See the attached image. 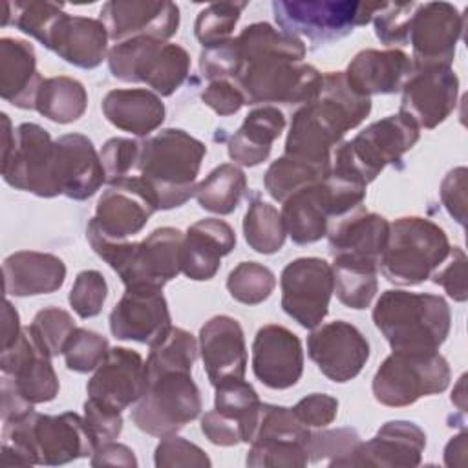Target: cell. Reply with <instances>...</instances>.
Returning <instances> with one entry per match:
<instances>
[{
  "label": "cell",
  "mask_w": 468,
  "mask_h": 468,
  "mask_svg": "<svg viewBox=\"0 0 468 468\" xmlns=\"http://www.w3.org/2000/svg\"><path fill=\"white\" fill-rule=\"evenodd\" d=\"M95 448L97 441L86 420L73 411L60 415L31 411L4 422L2 430L4 466H57L88 457Z\"/></svg>",
  "instance_id": "cell-3"
},
{
  "label": "cell",
  "mask_w": 468,
  "mask_h": 468,
  "mask_svg": "<svg viewBox=\"0 0 468 468\" xmlns=\"http://www.w3.org/2000/svg\"><path fill=\"white\" fill-rule=\"evenodd\" d=\"M4 289L11 296H38L58 291L66 280L64 261L49 252L18 250L4 260Z\"/></svg>",
  "instance_id": "cell-33"
},
{
  "label": "cell",
  "mask_w": 468,
  "mask_h": 468,
  "mask_svg": "<svg viewBox=\"0 0 468 468\" xmlns=\"http://www.w3.org/2000/svg\"><path fill=\"white\" fill-rule=\"evenodd\" d=\"M380 2H335V0H303V2H272V13L282 31L303 35L314 46L340 40L353 33L355 27L371 22Z\"/></svg>",
  "instance_id": "cell-13"
},
{
  "label": "cell",
  "mask_w": 468,
  "mask_h": 468,
  "mask_svg": "<svg viewBox=\"0 0 468 468\" xmlns=\"http://www.w3.org/2000/svg\"><path fill=\"white\" fill-rule=\"evenodd\" d=\"M55 176L60 196L75 201L91 197L106 181V172L91 139L66 133L55 141Z\"/></svg>",
  "instance_id": "cell-26"
},
{
  "label": "cell",
  "mask_w": 468,
  "mask_h": 468,
  "mask_svg": "<svg viewBox=\"0 0 468 468\" xmlns=\"http://www.w3.org/2000/svg\"><path fill=\"white\" fill-rule=\"evenodd\" d=\"M207 146L179 128H165L141 141L137 170L155 196L159 210L181 207L196 194Z\"/></svg>",
  "instance_id": "cell-5"
},
{
  "label": "cell",
  "mask_w": 468,
  "mask_h": 468,
  "mask_svg": "<svg viewBox=\"0 0 468 468\" xmlns=\"http://www.w3.org/2000/svg\"><path fill=\"white\" fill-rule=\"evenodd\" d=\"M360 442V435L353 428L324 430L311 433L309 461L320 463L327 459L329 466H351V461Z\"/></svg>",
  "instance_id": "cell-47"
},
{
  "label": "cell",
  "mask_w": 468,
  "mask_h": 468,
  "mask_svg": "<svg viewBox=\"0 0 468 468\" xmlns=\"http://www.w3.org/2000/svg\"><path fill=\"white\" fill-rule=\"evenodd\" d=\"M280 287L282 309L302 327L314 329L329 311L333 269L322 258H296L283 267Z\"/></svg>",
  "instance_id": "cell-17"
},
{
  "label": "cell",
  "mask_w": 468,
  "mask_h": 468,
  "mask_svg": "<svg viewBox=\"0 0 468 468\" xmlns=\"http://www.w3.org/2000/svg\"><path fill=\"white\" fill-rule=\"evenodd\" d=\"M154 463L157 468L165 466H210L208 455L194 442L174 435L161 437L155 448Z\"/></svg>",
  "instance_id": "cell-53"
},
{
  "label": "cell",
  "mask_w": 468,
  "mask_h": 468,
  "mask_svg": "<svg viewBox=\"0 0 468 468\" xmlns=\"http://www.w3.org/2000/svg\"><path fill=\"white\" fill-rule=\"evenodd\" d=\"M413 71V60L400 49H364L353 57L346 73L355 91L371 95L397 93Z\"/></svg>",
  "instance_id": "cell-32"
},
{
  "label": "cell",
  "mask_w": 468,
  "mask_h": 468,
  "mask_svg": "<svg viewBox=\"0 0 468 468\" xmlns=\"http://www.w3.org/2000/svg\"><path fill=\"white\" fill-rule=\"evenodd\" d=\"M241 58L234 38L203 48L199 55V71L208 80L229 79L234 80L239 73Z\"/></svg>",
  "instance_id": "cell-52"
},
{
  "label": "cell",
  "mask_w": 468,
  "mask_h": 468,
  "mask_svg": "<svg viewBox=\"0 0 468 468\" xmlns=\"http://www.w3.org/2000/svg\"><path fill=\"white\" fill-rule=\"evenodd\" d=\"M333 282L336 298L351 309H366L377 294L378 263L333 258Z\"/></svg>",
  "instance_id": "cell-39"
},
{
  "label": "cell",
  "mask_w": 468,
  "mask_h": 468,
  "mask_svg": "<svg viewBox=\"0 0 468 468\" xmlns=\"http://www.w3.org/2000/svg\"><path fill=\"white\" fill-rule=\"evenodd\" d=\"M4 181L38 197L60 196L55 176V141L35 122H22L15 130V144L2 157Z\"/></svg>",
  "instance_id": "cell-15"
},
{
  "label": "cell",
  "mask_w": 468,
  "mask_h": 468,
  "mask_svg": "<svg viewBox=\"0 0 468 468\" xmlns=\"http://www.w3.org/2000/svg\"><path fill=\"white\" fill-rule=\"evenodd\" d=\"M141 143L126 137H112L102 144L101 161L106 172V181L113 183L128 176L132 168H137Z\"/></svg>",
  "instance_id": "cell-54"
},
{
  "label": "cell",
  "mask_w": 468,
  "mask_h": 468,
  "mask_svg": "<svg viewBox=\"0 0 468 468\" xmlns=\"http://www.w3.org/2000/svg\"><path fill=\"white\" fill-rule=\"evenodd\" d=\"M245 7L247 2H216L207 5L197 13L194 24L196 38L203 48L229 40Z\"/></svg>",
  "instance_id": "cell-46"
},
{
  "label": "cell",
  "mask_w": 468,
  "mask_h": 468,
  "mask_svg": "<svg viewBox=\"0 0 468 468\" xmlns=\"http://www.w3.org/2000/svg\"><path fill=\"white\" fill-rule=\"evenodd\" d=\"M197 351L199 349L194 335L181 327L170 325L157 340L150 344V353L144 362L146 377H154L166 371L192 373Z\"/></svg>",
  "instance_id": "cell-41"
},
{
  "label": "cell",
  "mask_w": 468,
  "mask_h": 468,
  "mask_svg": "<svg viewBox=\"0 0 468 468\" xmlns=\"http://www.w3.org/2000/svg\"><path fill=\"white\" fill-rule=\"evenodd\" d=\"M201 431L216 446H236L243 442L241 426L216 410L207 411L201 417Z\"/></svg>",
  "instance_id": "cell-59"
},
{
  "label": "cell",
  "mask_w": 468,
  "mask_h": 468,
  "mask_svg": "<svg viewBox=\"0 0 468 468\" xmlns=\"http://www.w3.org/2000/svg\"><path fill=\"white\" fill-rule=\"evenodd\" d=\"M419 141V126L404 113L371 122L353 139L335 146L331 172L369 185L388 165H397Z\"/></svg>",
  "instance_id": "cell-6"
},
{
  "label": "cell",
  "mask_w": 468,
  "mask_h": 468,
  "mask_svg": "<svg viewBox=\"0 0 468 468\" xmlns=\"http://www.w3.org/2000/svg\"><path fill=\"white\" fill-rule=\"evenodd\" d=\"M247 190V177L232 163L216 166L201 183L196 185V199L201 208L225 216L236 210Z\"/></svg>",
  "instance_id": "cell-40"
},
{
  "label": "cell",
  "mask_w": 468,
  "mask_h": 468,
  "mask_svg": "<svg viewBox=\"0 0 468 468\" xmlns=\"http://www.w3.org/2000/svg\"><path fill=\"white\" fill-rule=\"evenodd\" d=\"M311 431L292 408L261 402L258 424L250 439L247 466H305L309 463Z\"/></svg>",
  "instance_id": "cell-14"
},
{
  "label": "cell",
  "mask_w": 468,
  "mask_h": 468,
  "mask_svg": "<svg viewBox=\"0 0 468 468\" xmlns=\"http://www.w3.org/2000/svg\"><path fill=\"white\" fill-rule=\"evenodd\" d=\"M417 2H380L373 15L375 35L386 46L408 44L410 22Z\"/></svg>",
  "instance_id": "cell-50"
},
{
  "label": "cell",
  "mask_w": 468,
  "mask_h": 468,
  "mask_svg": "<svg viewBox=\"0 0 468 468\" xmlns=\"http://www.w3.org/2000/svg\"><path fill=\"white\" fill-rule=\"evenodd\" d=\"M199 353L210 384L243 378L247 371V346L239 322L227 314L212 316L199 331Z\"/></svg>",
  "instance_id": "cell-27"
},
{
  "label": "cell",
  "mask_w": 468,
  "mask_h": 468,
  "mask_svg": "<svg viewBox=\"0 0 468 468\" xmlns=\"http://www.w3.org/2000/svg\"><path fill=\"white\" fill-rule=\"evenodd\" d=\"M104 117L119 130L146 137L165 121L161 97L144 88L112 90L102 99Z\"/></svg>",
  "instance_id": "cell-35"
},
{
  "label": "cell",
  "mask_w": 468,
  "mask_h": 468,
  "mask_svg": "<svg viewBox=\"0 0 468 468\" xmlns=\"http://www.w3.org/2000/svg\"><path fill=\"white\" fill-rule=\"evenodd\" d=\"M464 15L450 2L417 4L408 33L413 64L452 66L457 42L463 35Z\"/></svg>",
  "instance_id": "cell-19"
},
{
  "label": "cell",
  "mask_w": 468,
  "mask_h": 468,
  "mask_svg": "<svg viewBox=\"0 0 468 468\" xmlns=\"http://www.w3.org/2000/svg\"><path fill=\"white\" fill-rule=\"evenodd\" d=\"M2 369V420L20 419L35 404L49 402L58 395V377L51 356L35 342L27 327L0 353Z\"/></svg>",
  "instance_id": "cell-7"
},
{
  "label": "cell",
  "mask_w": 468,
  "mask_h": 468,
  "mask_svg": "<svg viewBox=\"0 0 468 468\" xmlns=\"http://www.w3.org/2000/svg\"><path fill=\"white\" fill-rule=\"evenodd\" d=\"M285 128V115L272 104L254 108L247 113L239 130L229 141V157L241 166L263 163L272 143Z\"/></svg>",
  "instance_id": "cell-36"
},
{
  "label": "cell",
  "mask_w": 468,
  "mask_h": 468,
  "mask_svg": "<svg viewBox=\"0 0 468 468\" xmlns=\"http://www.w3.org/2000/svg\"><path fill=\"white\" fill-rule=\"evenodd\" d=\"M108 296V283L99 271H82L77 274L69 291V305L80 318H93L102 311Z\"/></svg>",
  "instance_id": "cell-51"
},
{
  "label": "cell",
  "mask_w": 468,
  "mask_h": 468,
  "mask_svg": "<svg viewBox=\"0 0 468 468\" xmlns=\"http://www.w3.org/2000/svg\"><path fill=\"white\" fill-rule=\"evenodd\" d=\"M292 411L307 428H324L336 419L338 400L327 393H311L298 400Z\"/></svg>",
  "instance_id": "cell-57"
},
{
  "label": "cell",
  "mask_w": 468,
  "mask_h": 468,
  "mask_svg": "<svg viewBox=\"0 0 468 468\" xmlns=\"http://www.w3.org/2000/svg\"><path fill=\"white\" fill-rule=\"evenodd\" d=\"M22 333L20 318L16 309L11 305L9 300L4 302V313H2V349L9 347Z\"/></svg>",
  "instance_id": "cell-62"
},
{
  "label": "cell",
  "mask_w": 468,
  "mask_h": 468,
  "mask_svg": "<svg viewBox=\"0 0 468 468\" xmlns=\"http://www.w3.org/2000/svg\"><path fill=\"white\" fill-rule=\"evenodd\" d=\"M4 9H5V15L2 18V26H7L11 16V22L16 29L33 37L42 46L53 24L64 11L60 4L42 2V0H18V2H13L11 5L9 2H5Z\"/></svg>",
  "instance_id": "cell-44"
},
{
  "label": "cell",
  "mask_w": 468,
  "mask_h": 468,
  "mask_svg": "<svg viewBox=\"0 0 468 468\" xmlns=\"http://www.w3.org/2000/svg\"><path fill=\"white\" fill-rule=\"evenodd\" d=\"M183 232L174 227H159L143 241H133L130 254L117 272L121 282L130 285L163 287L181 272Z\"/></svg>",
  "instance_id": "cell-21"
},
{
  "label": "cell",
  "mask_w": 468,
  "mask_h": 468,
  "mask_svg": "<svg viewBox=\"0 0 468 468\" xmlns=\"http://www.w3.org/2000/svg\"><path fill=\"white\" fill-rule=\"evenodd\" d=\"M146 388L143 356L128 347H113L97 366L86 389L88 399L122 411L135 404Z\"/></svg>",
  "instance_id": "cell-25"
},
{
  "label": "cell",
  "mask_w": 468,
  "mask_h": 468,
  "mask_svg": "<svg viewBox=\"0 0 468 468\" xmlns=\"http://www.w3.org/2000/svg\"><path fill=\"white\" fill-rule=\"evenodd\" d=\"M27 329L35 342L53 358L64 351L69 335L75 331V322L68 311L51 305L38 311Z\"/></svg>",
  "instance_id": "cell-48"
},
{
  "label": "cell",
  "mask_w": 468,
  "mask_h": 468,
  "mask_svg": "<svg viewBox=\"0 0 468 468\" xmlns=\"http://www.w3.org/2000/svg\"><path fill=\"white\" fill-rule=\"evenodd\" d=\"M84 420L97 441V446L102 442L115 441L122 431L121 411L106 408L91 399L84 402Z\"/></svg>",
  "instance_id": "cell-56"
},
{
  "label": "cell",
  "mask_w": 468,
  "mask_h": 468,
  "mask_svg": "<svg viewBox=\"0 0 468 468\" xmlns=\"http://www.w3.org/2000/svg\"><path fill=\"white\" fill-rule=\"evenodd\" d=\"M236 247L234 229L218 218H205L188 227L181 247V272L196 282L216 276L221 258Z\"/></svg>",
  "instance_id": "cell-31"
},
{
  "label": "cell",
  "mask_w": 468,
  "mask_h": 468,
  "mask_svg": "<svg viewBox=\"0 0 468 468\" xmlns=\"http://www.w3.org/2000/svg\"><path fill=\"white\" fill-rule=\"evenodd\" d=\"M389 234V221L364 207L335 219L327 229L329 252L333 258H349L378 263Z\"/></svg>",
  "instance_id": "cell-30"
},
{
  "label": "cell",
  "mask_w": 468,
  "mask_h": 468,
  "mask_svg": "<svg viewBox=\"0 0 468 468\" xmlns=\"http://www.w3.org/2000/svg\"><path fill=\"white\" fill-rule=\"evenodd\" d=\"M373 324L393 351L430 353L448 338L452 313L439 294L389 289L375 303Z\"/></svg>",
  "instance_id": "cell-4"
},
{
  "label": "cell",
  "mask_w": 468,
  "mask_h": 468,
  "mask_svg": "<svg viewBox=\"0 0 468 468\" xmlns=\"http://www.w3.org/2000/svg\"><path fill=\"white\" fill-rule=\"evenodd\" d=\"M163 287L130 285L110 313V331L119 340L152 344L172 324Z\"/></svg>",
  "instance_id": "cell-23"
},
{
  "label": "cell",
  "mask_w": 468,
  "mask_h": 468,
  "mask_svg": "<svg viewBox=\"0 0 468 468\" xmlns=\"http://www.w3.org/2000/svg\"><path fill=\"white\" fill-rule=\"evenodd\" d=\"M86 106L88 93L82 82L66 75L44 79L35 97V110L58 124H68L80 119Z\"/></svg>",
  "instance_id": "cell-37"
},
{
  "label": "cell",
  "mask_w": 468,
  "mask_h": 468,
  "mask_svg": "<svg viewBox=\"0 0 468 468\" xmlns=\"http://www.w3.org/2000/svg\"><path fill=\"white\" fill-rule=\"evenodd\" d=\"M309 358L333 382L355 378L369 358V342L346 320L316 325L307 336Z\"/></svg>",
  "instance_id": "cell-20"
},
{
  "label": "cell",
  "mask_w": 468,
  "mask_h": 468,
  "mask_svg": "<svg viewBox=\"0 0 468 468\" xmlns=\"http://www.w3.org/2000/svg\"><path fill=\"white\" fill-rule=\"evenodd\" d=\"M441 199L450 216L464 225L466 219V168L459 166L442 179Z\"/></svg>",
  "instance_id": "cell-60"
},
{
  "label": "cell",
  "mask_w": 468,
  "mask_h": 468,
  "mask_svg": "<svg viewBox=\"0 0 468 468\" xmlns=\"http://www.w3.org/2000/svg\"><path fill=\"white\" fill-rule=\"evenodd\" d=\"M371 112V99L351 88L344 71L322 73L318 95L302 104L291 119L285 154L316 163H331V152L342 137Z\"/></svg>",
  "instance_id": "cell-2"
},
{
  "label": "cell",
  "mask_w": 468,
  "mask_h": 468,
  "mask_svg": "<svg viewBox=\"0 0 468 468\" xmlns=\"http://www.w3.org/2000/svg\"><path fill=\"white\" fill-rule=\"evenodd\" d=\"M110 73L124 82H144L161 97L172 95L188 77L190 55L179 44L135 37L108 49Z\"/></svg>",
  "instance_id": "cell-10"
},
{
  "label": "cell",
  "mask_w": 468,
  "mask_h": 468,
  "mask_svg": "<svg viewBox=\"0 0 468 468\" xmlns=\"http://www.w3.org/2000/svg\"><path fill=\"white\" fill-rule=\"evenodd\" d=\"M99 20L115 44L135 37L166 42L177 33L179 7L174 2L110 0L102 5Z\"/></svg>",
  "instance_id": "cell-22"
},
{
  "label": "cell",
  "mask_w": 468,
  "mask_h": 468,
  "mask_svg": "<svg viewBox=\"0 0 468 468\" xmlns=\"http://www.w3.org/2000/svg\"><path fill=\"white\" fill-rule=\"evenodd\" d=\"M108 351L110 346L102 335L86 327H75L64 346L62 355L68 369L77 373H90L97 369Z\"/></svg>",
  "instance_id": "cell-49"
},
{
  "label": "cell",
  "mask_w": 468,
  "mask_h": 468,
  "mask_svg": "<svg viewBox=\"0 0 468 468\" xmlns=\"http://www.w3.org/2000/svg\"><path fill=\"white\" fill-rule=\"evenodd\" d=\"M466 263L468 258L464 250L459 247H452L448 258L430 276L433 278V283L441 285L455 302H464L468 298Z\"/></svg>",
  "instance_id": "cell-55"
},
{
  "label": "cell",
  "mask_w": 468,
  "mask_h": 468,
  "mask_svg": "<svg viewBox=\"0 0 468 468\" xmlns=\"http://www.w3.org/2000/svg\"><path fill=\"white\" fill-rule=\"evenodd\" d=\"M37 55L29 42L4 37L0 40V97L22 110H35L42 84Z\"/></svg>",
  "instance_id": "cell-34"
},
{
  "label": "cell",
  "mask_w": 468,
  "mask_h": 468,
  "mask_svg": "<svg viewBox=\"0 0 468 468\" xmlns=\"http://www.w3.org/2000/svg\"><path fill=\"white\" fill-rule=\"evenodd\" d=\"M366 185L329 172L324 181L291 194L283 201L282 219L298 245H309L327 234L329 223L362 207Z\"/></svg>",
  "instance_id": "cell-9"
},
{
  "label": "cell",
  "mask_w": 468,
  "mask_h": 468,
  "mask_svg": "<svg viewBox=\"0 0 468 468\" xmlns=\"http://www.w3.org/2000/svg\"><path fill=\"white\" fill-rule=\"evenodd\" d=\"M450 249L448 236L437 223L404 216L389 223L378 267L384 278L395 285H419L448 258Z\"/></svg>",
  "instance_id": "cell-8"
},
{
  "label": "cell",
  "mask_w": 468,
  "mask_h": 468,
  "mask_svg": "<svg viewBox=\"0 0 468 468\" xmlns=\"http://www.w3.org/2000/svg\"><path fill=\"white\" fill-rule=\"evenodd\" d=\"M400 91L399 112L419 128L433 130L455 110L459 79L446 64H413V71Z\"/></svg>",
  "instance_id": "cell-18"
},
{
  "label": "cell",
  "mask_w": 468,
  "mask_h": 468,
  "mask_svg": "<svg viewBox=\"0 0 468 468\" xmlns=\"http://www.w3.org/2000/svg\"><path fill=\"white\" fill-rule=\"evenodd\" d=\"M155 210H159L157 201L146 181L141 176H126L102 192L88 229L106 239L126 241L144 229Z\"/></svg>",
  "instance_id": "cell-16"
},
{
  "label": "cell",
  "mask_w": 468,
  "mask_h": 468,
  "mask_svg": "<svg viewBox=\"0 0 468 468\" xmlns=\"http://www.w3.org/2000/svg\"><path fill=\"white\" fill-rule=\"evenodd\" d=\"M448 384L450 366L439 351H393L377 369L371 388L377 402L402 408L420 397L442 393Z\"/></svg>",
  "instance_id": "cell-12"
},
{
  "label": "cell",
  "mask_w": 468,
  "mask_h": 468,
  "mask_svg": "<svg viewBox=\"0 0 468 468\" xmlns=\"http://www.w3.org/2000/svg\"><path fill=\"white\" fill-rule=\"evenodd\" d=\"M243 234L249 247L260 254H274L285 243V225L282 212L258 196L252 197L243 218Z\"/></svg>",
  "instance_id": "cell-42"
},
{
  "label": "cell",
  "mask_w": 468,
  "mask_h": 468,
  "mask_svg": "<svg viewBox=\"0 0 468 468\" xmlns=\"http://www.w3.org/2000/svg\"><path fill=\"white\" fill-rule=\"evenodd\" d=\"M201 406V393L192 373L166 371L146 377V388L132 410V420L148 435L166 437L194 420Z\"/></svg>",
  "instance_id": "cell-11"
},
{
  "label": "cell",
  "mask_w": 468,
  "mask_h": 468,
  "mask_svg": "<svg viewBox=\"0 0 468 468\" xmlns=\"http://www.w3.org/2000/svg\"><path fill=\"white\" fill-rule=\"evenodd\" d=\"M91 466H126V468H135L137 459L133 452L126 444L119 442H102L95 448L91 453Z\"/></svg>",
  "instance_id": "cell-61"
},
{
  "label": "cell",
  "mask_w": 468,
  "mask_h": 468,
  "mask_svg": "<svg viewBox=\"0 0 468 468\" xmlns=\"http://www.w3.org/2000/svg\"><path fill=\"white\" fill-rule=\"evenodd\" d=\"M261 400L256 389L245 382V378H234L216 386L214 410L221 415L236 420L243 430V442H250L258 417H260Z\"/></svg>",
  "instance_id": "cell-43"
},
{
  "label": "cell",
  "mask_w": 468,
  "mask_h": 468,
  "mask_svg": "<svg viewBox=\"0 0 468 468\" xmlns=\"http://www.w3.org/2000/svg\"><path fill=\"white\" fill-rule=\"evenodd\" d=\"M331 172V163H316L300 155L283 154L265 172L263 185L276 201H285L296 190L324 181Z\"/></svg>",
  "instance_id": "cell-38"
},
{
  "label": "cell",
  "mask_w": 468,
  "mask_h": 468,
  "mask_svg": "<svg viewBox=\"0 0 468 468\" xmlns=\"http://www.w3.org/2000/svg\"><path fill=\"white\" fill-rule=\"evenodd\" d=\"M201 101L218 115H232L245 104V97L234 80L219 79L210 80L201 91Z\"/></svg>",
  "instance_id": "cell-58"
},
{
  "label": "cell",
  "mask_w": 468,
  "mask_h": 468,
  "mask_svg": "<svg viewBox=\"0 0 468 468\" xmlns=\"http://www.w3.org/2000/svg\"><path fill=\"white\" fill-rule=\"evenodd\" d=\"M426 433L410 420H388L373 439L360 442L351 466L413 468L420 464Z\"/></svg>",
  "instance_id": "cell-28"
},
{
  "label": "cell",
  "mask_w": 468,
  "mask_h": 468,
  "mask_svg": "<svg viewBox=\"0 0 468 468\" xmlns=\"http://www.w3.org/2000/svg\"><path fill=\"white\" fill-rule=\"evenodd\" d=\"M276 287L274 272L258 261L238 263L227 278V289L236 302L258 305L271 296Z\"/></svg>",
  "instance_id": "cell-45"
},
{
  "label": "cell",
  "mask_w": 468,
  "mask_h": 468,
  "mask_svg": "<svg viewBox=\"0 0 468 468\" xmlns=\"http://www.w3.org/2000/svg\"><path fill=\"white\" fill-rule=\"evenodd\" d=\"M254 377L271 389L292 388L303 373L300 338L287 327L269 324L258 329L252 342Z\"/></svg>",
  "instance_id": "cell-24"
},
{
  "label": "cell",
  "mask_w": 468,
  "mask_h": 468,
  "mask_svg": "<svg viewBox=\"0 0 468 468\" xmlns=\"http://www.w3.org/2000/svg\"><path fill=\"white\" fill-rule=\"evenodd\" d=\"M241 68L234 79L245 104H307L322 86V73L303 62L300 37L274 29L267 22L247 26L236 38Z\"/></svg>",
  "instance_id": "cell-1"
},
{
  "label": "cell",
  "mask_w": 468,
  "mask_h": 468,
  "mask_svg": "<svg viewBox=\"0 0 468 468\" xmlns=\"http://www.w3.org/2000/svg\"><path fill=\"white\" fill-rule=\"evenodd\" d=\"M108 31L99 18L60 13L44 48L57 53L68 64L82 69L97 68L108 55Z\"/></svg>",
  "instance_id": "cell-29"
}]
</instances>
